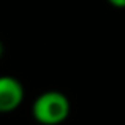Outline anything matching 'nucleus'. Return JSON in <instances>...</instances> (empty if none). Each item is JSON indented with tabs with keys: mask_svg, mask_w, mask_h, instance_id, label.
I'll use <instances>...</instances> for the list:
<instances>
[{
	"mask_svg": "<svg viewBox=\"0 0 125 125\" xmlns=\"http://www.w3.org/2000/svg\"><path fill=\"white\" fill-rule=\"evenodd\" d=\"M3 51H5V48H3V43L0 41V59H2V55H3Z\"/></svg>",
	"mask_w": 125,
	"mask_h": 125,
	"instance_id": "20e7f679",
	"label": "nucleus"
},
{
	"mask_svg": "<svg viewBox=\"0 0 125 125\" xmlns=\"http://www.w3.org/2000/svg\"><path fill=\"white\" fill-rule=\"evenodd\" d=\"M108 3L116 8H125V0H108Z\"/></svg>",
	"mask_w": 125,
	"mask_h": 125,
	"instance_id": "7ed1b4c3",
	"label": "nucleus"
},
{
	"mask_svg": "<svg viewBox=\"0 0 125 125\" xmlns=\"http://www.w3.org/2000/svg\"><path fill=\"white\" fill-rule=\"evenodd\" d=\"M71 104L65 94L48 90L40 94L32 104V116L41 125H59L70 116Z\"/></svg>",
	"mask_w": 125,
	"mask_h": 125,
	"instance_id": "f257e3e1",
	"label": "nucleus"
},
{
	"mask_svg": "<svg viewBox=\"0 0 125 125\" xmlns=\"http://www.w3.org/2000/svg\"><path fill=\"white\" fill-rule=\"evenodd\" d=\"M24 85L14 76H0V114H8L16 111L24 100Z\"/></svg>",
	"mask_w": 125,
	"mask_h": 125,
	"instance_id": "f03ea898",
	"label": "nucleus"
}]
</instances>
